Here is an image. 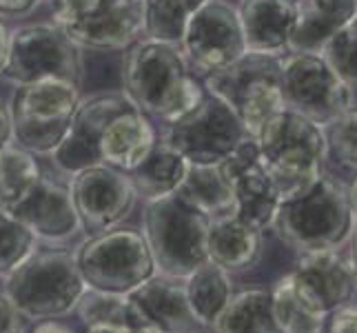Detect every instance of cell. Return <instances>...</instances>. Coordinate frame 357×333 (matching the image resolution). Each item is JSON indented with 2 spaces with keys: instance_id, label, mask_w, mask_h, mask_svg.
Wrapping results in <instances>:
<instances>
[{
  "instance_id": "30bf717a",
  "label": "cell",
  "mask_w": 357,
  "mask_h": 333,
  "mask_svg": "<svg viewBox=\"0 0 357 333\" xmlns=\"http://www.w3.org/2000/svg\"><path fill=\"white\" fill-rule=\"evenodd\" d=\"M246 140L253 138L231 107L206 91L187 114L167 122L162 135V142L193 165H220Z\"/></svg>"
},
{
  "instance_id": "6da1fadb",
  "label": "cell",
  "mask_w": 357,
  "mask_h": 333,
  "mask_svg": "<svg viewBox=\"0 0 357 333\" xmlns=\"http://www.w3.org/2000/svg\"><path fill=\"white\" fill-rule=\"evenodd\" d=\"M125 52L122 94L146 118L171 122L200 103L204 89L195 80L180 45L140 38Z\"/></svg>"
},
{
  "instance_id": "cb8c5ba5",
  "label": "cell",
  "mask_w": 357,
  "mask_h": 333,
  "mask_svg": "<svg viewBox=\"0 0 357 333\" xmlns=\"http://www.w3.org/2000/svg\"><path fill=\"white\" fill-rule=\"evenodd\" d=\"M176 193L208 220L236 212L233 189L220 165L187 163V171H184V178L178 184Z\"/></svg>"
},
{
  "instance_id": "9a60e30c",
  "label": "cell",
  "mask_w": 357,
  "mask_h": 333,
  "mask_svg": "<svg viewBox=\"0 0 357 333\" xmlns=\"http://www.w3.org/2000/svg\"><path fill=\"white\" fill-rule=\"evenodd\" d=\"M236 198V216L262 233L273 227L282 195L266 171L255 140H246L220 163Z\"/></svg>"
},
{
  "instance_id": "277c9868",
  "label": "cell",
  "mask_w": 357,
  "mask_h": 333,
  "mask_svg": "<svg viewBox=\"0 0 357 333\" xmlns=\"http://www.w3.org/2000/svg\"><path fill=\"white\" fill-rule=\"evenodd\" d=\"M206 231L208 218L184 202L178 193L144 205L142 236L160 276L187 280L204 265L208 260Z\"/></svg>"
},
{
  "instance_id": "44dd1931",
  "label": "cell",
  "mask_w": 357,
  "mask_h": 333,
  "mask_svg": "<svg viewBox=\"0 0 357 333\" xmlns=\"http://www.w3.org/2000/svg\"><path fill=\"white\" fill-rule=\"evenodd\" d=\"M246 52L284 56L298 0H242L238 7Z\"/></svg>"
},
{
  "instance_id": "ab89813d",
  "label": "cell",
  "mask_w": 357,
  "mask_h": 333,
  "mask_svg": "<svg viewBox=\"0 0 357 333\" xmlns=\"http://www.w3.org/2000/svg\"><path fill=\"white\" fill-rule=\"evenodd\" d=\"M84 333H142L133 325H89Z\"/></svg>"
},
{
  "instance_id": "83f0119b",
  "label": "cell",
  "mask_w": 357,
  "mask_h": 333,
  "mask_svg": "<svg viewBox=\"0 0 357 333\" xmlns=\"http://www.w3.org/2000/svg\"><path fill=\"white\" fill-rule=\"evenodd\" d=\"M271 306L280 333H322L328 318L304 298L291 274L275 282L271 291Z\"/></svg>"
},
{
  "instance_id": "3957f363",
  "label": "cell",
  "mask_w": 357,
  "mask_h": 333,
  "mask_svg": "<svg viewBox=\"0 0 357 333\" xmlns=\"http://www.w3.org/2000/svg\"><path fill=\"white\" fill-rule=\"evenodd\" d=\"M253 140L282 198L300 191L324 171V127L295 111H278Z\"/></svg>"
},
{
  "instance_id": "52a82bcc",
  "label": "cell",
  "mask_w": 357,
  "mask_h": 333,
  "mask_svg": "<svg viewBox=\"0 0 357 333\" xmlns=\"http://www.w3.org/2000/svg\"><path fill=\"white\" fill-rule=\"evenodd\" d=\"M80 103V84L71 80H36L16 84L9 114L14 142L33 156H52L69 131Z\"/></svg>"
},
{
  "instance_id": "d4e9b609",
  "label": "cell",
  "mask_w": 357,
  "mask_h": 333,
  "mask_svg": "<svg viewBox=\"0 0 357 333\" xmlns=\"http://www.w3.org/2000/svg\"><path fill=\"white\" fill-rule=\"evenodd\" d=\"M187 171V160L174 151L167 142L158 140L153 149L144 156V160L129 171V180L135 189V195L144 202L176 193L178 184Z\"/></svg>"
},
{
  "instance_id": "f35d334b",
  "label": "cell",
  "mask_w": 357,
  "mask_h": 333,
  "mask_svg": "<svg viewBox=\"0 0 357 333\" xmlns=\"http://www.w3.org/2000/svg\"><path fill=\"white\" fill-rule=\"evenodd\" d=\"M29 333H76V329H71L65 323H58V320H43Z\"/></svg>"
},
{
  "instance_id": "7a4b0ae2",
  "label": "cell",
  "mask_w": 357,
  "mask_h": 333,
  "mask_svg": "<svg viewBox=\"0 0 357 333\" xmlns=\"http://www.w3.org/2000/svg\"><path fill=\"white\" fill-rule=\"evenodd\" d=\"M355 220L347 184L322 171L306 187L282 198L271 229L291 249L309 253L340 249L351 238Z\"/></svg>"
},
{
  "instance_id": "f1b7e54d",
  "label": "cell",
  "mask_w": 357,
  "mask_h": 333,
  "mask_svg": "<svg viewBox=\"0 0 357 333\" xmlns=\"http://www.w3.org/2000/svg\"><path fill=\"white\" fill-rule=\"evenodd\" d=\"M43 178V171L33 154L9 145L0 151V207L14 209L20 200L29 195V191Z\"/></svg>"
},
{
  "instance_id": "9c48e42d",
  "label": "cell",
  "mask_w": 357,
  "mask_h": 333,
  "mask_svg": "<svg viewBox=\"0 0 357 333\" xmlns=\"http://www.w3.org/2000/svg\"><path fill=\"white\" fill-rule=\"evenodd\" d=\"M54 22L91 52H125L144 36L142 0H54Z\"/></svg>"
},
{
  "instance_id": "ac0fdd59",
  "label": "cell",
  "mask_w": 357,
  "mask_h": 333,
  "mask_svg": "<svg viewBox=\"0 0 357 333\" xmlns=\"http://www.w3.org/2000/svg\"><path fill=\"white\" fill-rule=\"evenodd\" d=\"M289 274L304 298L326 316L349 304L357 293L353 262L351 258L342 256L340 249L300 253Z\"/></svg>"
},
{
  "instance_id": "f546056e",
  "label": "cell",
  "mask_w": 357,
  "mask_h": 333,
  "mask_svg": "<svg viewBox=\"0 0 357 333\" xmlns=\"http://www.w3.org/2000/svg\"><path fill=\"white\" fill-rule=\"evenodd\" d=\"M206 0H142L144 38L180 45L191 16Z\"/></svg>"
},
{
  "instance_id": "8992f818",
  "label": "cell",
  "mask_w": 357,
  "mask_h": 333,
  "mask_svg": "<svg viewBox=\"0 0 357 333\" xmlns=\"http://www.w3.org/2000/svg\"><path fill=\"white\" fill-rule=\"evenodd\" d=\"M204 89L220 98L255 138L264 122L284 109L282 101V56L246 52L229 67L204 76Z\"/></svg>"
},
{
  "instance_id": "d590c367",
  "label": "cell",
  "mask_w": 357,
  "mask_h": 333,
  "mask_svg": "<svg viewBox=\"0 0 357 333\" xmlns=\"http://www.w3.org/2000/svg\"><path fill=\"white\" fill-rule=\"evenodd\" d=\"M322 333H357V304H344L331 311Z\"/></svg>"
},
{
  "instance_id": "e0dca14e",
  "label": "cell",
  "mask_w": 357,
  "mask_h": 333,
  "mask_svg": "<svg viewBox=\"0 0 357 333\" xmlns=\"http://www.w3.org/2000/svg\"><path fill=\"white\" fill-rule=\"evenodd\" d=\"M182 282L155 274L127 293L131 325L142 333H195L202 329L191 311Z\"/></svg>"
},
{
  "instance_id": "d6a6232c",
  "label": "cell",
  "mask_w": 357,
  "mask_h": 333,
  "mask_svg": "<svg viewBox=\"0 0 357 333\" xmlns=\"http://www.w3.org/2000/svg\"><path fill=\"white\" fill-rule=\"evenodd\" d=\"M326 158L349 171H357V107L347 109L324 125Z\"/></svg>"
},
{
  "instance_id": "5b68a950",
  "label": "cell",
  "mask_w": 357,
  "mask_h": 333,
  "mask_svg": "<svg viewBox=\"0 0 357 333\" xmlns=\"http://www.w3.org/2000/svg\"><path fill=\"white\" fill-rule=\"evenodd\" d=\"M84 289L87 285L78 271L76 253L36 249L7 276L5 293L24 318L43 323L76 311Z\"/></svg>"
},
{
  "instance_id": "ba28073f",
  "label": "cell",
  "mask_w": 357,
  "mask_h": 333,
  "mask_svg": "<svg viewBox=\"0 0 357 333\" xmlns=\"http://www.w3.org/2000/svg\"><path fill=\"white\" fill-rule=\"evenodd\" d=\"M76 265L87 289L122 295L158 274L142 231L131 227L89 236L76 251Z\"/></svg>"
},
{
  "instance_id": "4316f807",
  "label": "cell",
  "mask_w": 357,
  "mask_h": 333,
  "mask_svg": "<svg viewBox=\"0 0 357 333\" xmlns=\"http://www.w3.org/2000/svg\"><path fill=\"white\" fill-rule=\"evenodd\" d=\"M211 329L213 333H280L273 320L271 291L246 289L233 293Z\"/></svg>"
},
{
  "instance_id": "ffe728a7",
  "label": "cell",
  "mask_w": 357,
  "mask_h": 333,
  "mask_svg": "<svg viewBox=\"0 0 357 333\" xmlns=\"http://www.w3.org/2000/svg\"><path fill=\"white\" fill-rule=\"evenodd\" d=\"M158 142L151 120L131 101L107 120L100 135V163L129 174Z\"/></svg>"
},
{
  "instance_id": "b9f144b4",
  "label": "cell",
  "mask_w": 357,
  "mask_h": 333,
  "mask_svg": "<svg viewBox=\"0 0 357 333\" xmlns=\"http://www.w3.org/2000/svg\"><path fill=\"white\" fill-rule=\"evenodd\" d=\"M351 262H353L355 276H357V220H355V227L351 233Z\"/></svg>"
},
{
  "instance_id": "4dcf8cb0",
  "label": "cell",
  "mask_w": 357,
  "mask_h": 333,
  "mask_svg": "<svg viewBox=\"0 0 357 333\" xmlns=\"http://www.w3.org/2000/svg\"><path fill=\"white\" fill-rule=\"evenodd\" d=\"M38 238L22 225V222L0 207V276L7 278L36 251Z\"/></svg>"
},
{
  "instance_id": "7bdbcfd3",
  "label": "cell",
  "mask_w": 357,
  "mask_h": 333,
  "mask_svg": "<svg viewBox=\"0 0 357 333\" xmlns=\"http://www.w3.org/2000/svg\"><path fill=\"white\" fill-rule=\"evenodd\" d=\"M349 200H351V207H353V212H355V216H357V171H355V178H353V182L349 184Z\"/></svg>"
},
{
  "instance_id": "8d00e7d4",
  "label": "cell",
  "mask_w": 357,
  "mask_h": 333,
  "mask_svg": "<svg viewBox=\"0 0 357 333\" xmlns=\"http://www.w3.org/2000/svg\"><path fill=\"white\" fill-rule=\"evenodd\" d=\"M40 5V0H0V16H27Z\"/></svg>"
},
{
  "instance_id": "5bb4252c",
  "label": "cell",
  "mask_w": 357,
  "mask_h": 333,
  "mask_svg": "<svg viewBox=\"0 0 357 333\" xmlns=\"http://www.w3.org/2000/svg\"><path fill=\"white\" fill-rule=\"evenodd\" d=\"M69 191L80 218V227L89 236L120 227L138 200L125 171L102 163L73 174Z\"/></svg>"
},
{
  "instance_id": "d6986e66",
  "label": "cell",
  "mask_w": 357,
  "mask_h": 333,
  "mask_svg": "<svg viewBox=\"0 0 357 333\" xmlns=\"http://www.w3.org/2000/svg\"><path fill=\"white\" fill-rule=\"evenodd\" d=\"M14 214L38 240L65 242L82 229L67 184L43 174L38 184L20 200Z\"/></svg>"
},
{
  "instance_id": "603a6c76",
  "label": "cell",
  "mask_w": 357,
  "mask_h": 333,
  "mask_svg": "<svg viewBox=\"0 0 357 333\" xmlns=\"http://www.w3.org/2000/svg\"><path fill=\"white\" fill-rule=\"evenodd\" d=\"M208 260L229 274H242L257 265L262 256V231L233 214L211 218L206 231Z\"/></svg>"
},
{
  "instance_id": "4fadbf2b",
  "label": "cell",
  "mask_w": 357,
  "mask_h": 333,
  "mask_svg": "<svg viewBox=\"0 0 357 333\" xmlns=\"http://www.w3.org/2000/svg\"><path fill=\"white\" fill-rule=\"evenodd\" d=\"M180 49L189 67L202 76L236 63L246 54L238 9L227 0H206L191 16Z\"/></svg>"
},
{
  "instance_id": "7402d4cb",
  "label": "cell",
  "mask_w": 357,
  "mask_h": 333,
  "mask_svg": "<svg viewBox=\"0 0 357 333\" xmlns=\"http://www.w3.org/2000/svg\"><path fill=\"white\" fill-rule=\"evenodd\" d=\"M357 16V0H298L287 54H322L333 36Z\"/></svg>"
},
{
  "instance_id": "1f68e13d",
  "label": "cell",
  "mask_w": 357,
  "mask_h": 333,
  "mask_svg": "<svg viewBox=\"0 0 357 333\" xmlns=\"http://www.w3.org/2000/svg\"><path fill=\"white\" fill-rule=\"evenodd\" d=\"M84 325H131V304L127 293H105L84 289L76 306Z\"/></svg>"
},
{
  "instance_id": "7c38bea8",
  "label": "cell",
  "mask_w": 357,
  "mask_h": 333,
  "mask_svg": "<svg viewBox=\"0 0 357 333\" xmlns=\"http://www.w3.org/2000/svg\"><path fill=\"white\" fill-rule=\"evenodd\" d=\"M282 101L284 109L324 127L355 107V89L322 54H287L282 56Z\"/></svg>"
},
{
  "instance_id": "60d3db41",
  "label": "cell",
  "mask_w": 357,
  "mask_h": 333,
  "mask_svg": "<svg viewBox=\"0 0 357 333\" xmlns=\"http://www.w3.org/2000/svg\"><path fill=\"white\" fill-rule=\"evenodd\" d=\"M9 27L0 20V76H3V69L7 63V52H9Z\"/></svg>"
},
{
  "instance_id": "2e32d148",
  "label": "cell",
  "mask_w": 357,
  "mask_h": 333,
  "mask_svg": "<svg viewBox=\"0 0 357 333\" xmlns=\"http://www.w3.org/2000/svg\"><path fill=\"white\" fill-rule=\"evenodd\" d=\"M129 103L125 94H98L91 98H80V103L73 111L69 131L56 149L52 151L54 165L73 176L78 171L100 165V135L116 111H120Z\"/></svg>"
},
{
  "instance_id": "e575fe53",
  "label": "cell",
  "mask_w": 357,
  "mask_h": 333,
  "mask_svg": "<svg viewBox=\"0 0 357 333\" xmlns=\"http://www.w3.org/2000/svg\"><path fill=\"white\" fill-rule=\"evenodd\" d=\"M29 320L24 318L18 306L9 300V295L0 293V333H29Z\"/></svg>"
},
{
  "instance_id": "836d02e7",
  "label": "cell",
  "mask_w": 357,
  "mask_h": 333,
  "mask_svg": "<svg viewBox=\"0 0 357 333\" xmlns=\"http://www.w3.org/2000/svg\"><path fill=\"white\" fill-rule=\"evenodd\" d=\"M322 56L337 76L357 91V16L326 43Z\"/></svg>"
},
{
  "instance_id": "8fae6325",
  "label": "cell",
  "mask_w": 357,
  "mask_h": 333,
  "mask_svg": "<svg viewBox=\"0 0 357 333\" xmlns=\"http://www.w3.org/2000/svg\"><path fill=\"white\" fill-rule=\"evenodd\" d=\"M80 47L56 22L22 24L9 34L3 76L14 84L36 80H71L80 84Z\"/></svg>"
},
{
  "instance_id": "484cf974",
  "label": "cell",
  "mask_w": 357,
  "mask_h": 333,
  "mask_svg": "<svg viewBox=\"0 0 357 333\" xmlns=\"http://www.w3.org/2000/svg\"><path fill=\"white\" fill-rule=\"evenodd\" d=\"M184 291L198 325L208 329L233 298V280L229 271L206 260L184 280Z\"/></svg>"
},
{
  "instance_id": "74e56055",
  "label": "cell",
  "mask_w": 357,
  "mask_h": 333,
  "mask_svg": "<svg viewBox=\"0 0 357 333\" xmlns=\"http://www.w3.org/2000/svg\"><path fill=\"white\" fill-rule=\"evenodd\" d=\"M14 145V127H11V114H9V107H5L0 103V151L5 147Z\"/></svg>"
}]
</instances>
